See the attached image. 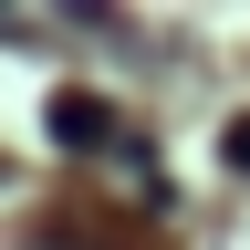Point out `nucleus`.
<instances>
[{
	"label": "nucleus",
	"mask_w": 250,
	"mask_h": 250,
	"mask_svg": "<svg viewBox=\"0 0 250 250\" xmlns=\"http://www.w3.org/2000/svg\"><path fill=\"white\" fill-rule=\"evenodd\" d=\"M219 156H229V167H240V177H250V115H240V125H229V136H219Z\"/></svg>",
	"instance_id": "2"
},
{
	"label": "nucleus",
	"mask_w": 250,
	"mask_h": 250,
	"mask_svg": "<svg viewBox=\"0 0 250 250\" xmlns=\"http://www.w3.org/2000/svg\"><path fill=\"white\" fill-rule=\"evenodd\" d=\"M52 136H62V146H83V156H104V146H115V156H136L104 94H52Z\"/></svg>",
	"instance_id": "1"
}]
</instances>
